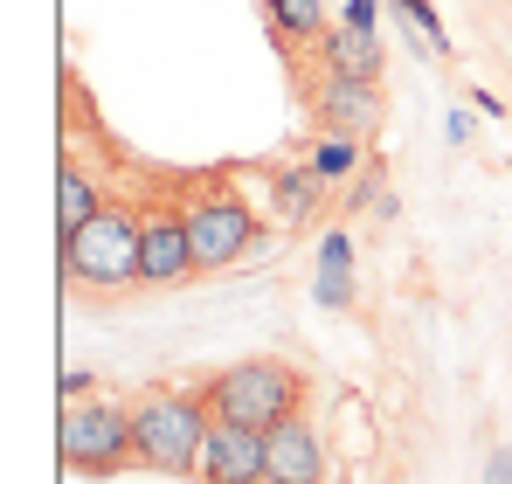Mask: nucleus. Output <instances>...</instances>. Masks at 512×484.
<instances>
[{"label":"nucleus","mask_w":512,"mask_h":484,"mask_svg":"<svg viewBox=\"0 0 512 484\" xmlns=\"http://www.w3.org/2000/svg\"><path fill=\"white\" fill-rule=\"evenodd\" d=\"M215 408L201 388H146L132 402V436H139V464L160 478H201V450H208Z\"/></svg>","instance_id":"nucleus-1"},{"label":"nucleus","mask_w":512,"mask_h":484,"mask_svg":"<svg viewBox=\"0 0 512 484\" xmlns=\"http://www.w3.org/2000/svg\"><path fill=\"white\" fill-rule=\"evenodd\" d=\"M201 395H208V408H215V422L277 429V422L305 415L312 381H305V367H291V360H277V353H250V360H236V367L208 374V381H201Z\"/></svg>","instance_id":"nucleus-2"},{"label":"nucleus","mask_w":512,"mask_h":484,"mask_svg":"<svg viewBox=\"0 0 512 484\" xmlns=\"http://www.w3.org/2000/svg\"><path fill=\"white\" fill-rule=\"evenodd\" d=\"M180 208H187V229H194V263H201V277L263 256V222H256V208L229 180H201Z\"/></svg>","instance_id":"nucleus-3"},{"label":"nucleus","mask_w":512,"mask_h":484,"mask_svg":"<svg viewBox=\"0 0 512 484\" xmlns=\"http://www.w3.org/2000/svg\"><path fill=\"white\" fill-rule=\"evenodd\" d=\"M56 457L70 478H118L125 464H139L132 402H70L56 422Z\"/></svg>","instance_id":"nucleus-4"},{"label":"nucleus","mask_w":512,"mask_h":484,"mask_svg":"<svg viewBox=\"0 0 512 484\" xmlns=\"http://www.w3.org/2000/svg\"><path fill=\"white\" fill-rule=\"evenodd\" d=\"M56 249H63V277L84 291H132L139 284V215H125V208H97Z\"/></svg>","instance_id":"nucleus-5"},{"label":"nucleus","mask_w":512,"mask_h":484,"mask_svg":"<svg viewBox=\"0 0 512 484\" xmlns=\"http://www.w3.org/2000/svg\"><path fill=\"white\" fill-rule=\"evenodd\" d=\"M312 125L319 132H340V139H374L381 132V118H388V90L381 77H333V70H319L312 77Z\"/></svg>","instance_id":"nucleus-6"},{"label":"nucleus","mask_w":512,"mask_h":484,"mask_svg":"<svg viewBox=\"0 0 512 484\" xmlns=\"http://www.w3.org/2000/svg\"><path fill=\"white\" fill-rule=\"evenodd\" d=\"M187 277H201L187 208H167V201L139 208V284L146 291H167V284H187Z\"/></svg>","instance_id":"nucleus-7"},{"label":"nucleus","mask_w":512,"mask_h":484,"mask_svg":"<svg viewBox=\"0 0 512 484\" xmlns=\"http://www.w3.org/2000/svg\"><path fill=\"white\" fill-rule=\"evenodd\" d=\"M270 478V429L250 422H215L208 450H201V478L194 484H263Z\"/></svg>","instance_id":"nucleus-8"},{"label":"nucleus","mask_w":512,"mask_h":484,"mask_svg":"<svg viewBox=\"0 0 512 484\" xmlns=\"http://www.w3.org/2000/svg\"><path fill=\"white\" fill-rule=\"evenodd\" d=\"M270 484H333V450L305 415L270 429Z\"/></svg>","instance_id":"nucleus-9"},{"label":"nucleus","mask_w":512,"mask_h":484,"mask_svg":"<svg viewBox=\"0 0 512 484\" xmlns=\"http://www.w3.org/2000/svg\"><path fill=\"white\" fill-rule=\"evenodd\" d=\"M319 70H333V77H381L388 70V42L374 35V28H326L319 35Z\"/></svg>","instance_id":"nucleus-10"},{"label":"nucleus","mask_w":512,"mask_h":484,"mask_svg":"<svg viewBox=\"0 0 512 484\" xmlns=\"http://www.w3.org/2000/svg\"><path fill=\"white\" fill-rule=\"evenodd\" d=\"M353 263H360V256H353V236H346V229H333V236L319 242L312 298H319L326 312H353V298H360V291H353Z\"/></svg>","instance_id":"nucleus-11"},{"label":"nucleus","mask_w":512,"mask_h":484,"mask_svg":"<svg viewBox=\"0 0 512 484\" xmlns=\"http://www.w3.org/2000/svg\"><path fill=\"white\" fill-rule=\"evenodd\" d=\"M270 201H277V222H312L319 215V201H326V173L319 166H284L277 180H270Z\"/></svg>","instance_id":"nucleus-12"},{"label":"nucleus","mask_w":512,"mask_h":484,"mask_svg":"<svg viewBox=\"0 0 512 484\" xmlns=\"http://www.w3.org/2000/svg\"><path fill=\"white\" fill-rule=\"evenodd\" d=\"M333 450H340L346 464H367V457L381 450V429H374V408L360 402V395H340V408H333Z\"/></svg>","instance_id":"nucleus-13"},{"label":"nucleus","mask_w":512,"mask_h":484,"mask_svg":"<svg viewBox=\"0 0 512 484\" xmlns=\"http://www.w3.org/2000/svg\"><path fill=\"white\" fill-rule=\"evenodd\" d=\"M104 201H97V187H90V173L77 160H63V173H56V242L77 236L90 215H97Z\"/></svg>","instance_id":"nucleus-14"},{"label":"nucleus","mask_w":512,"mask_h":484,"mask_svg":"<svg viewBox=\"0 0 512 484\" xmlns=\"http://www.w3.org/2000/svg\"><path fill=\"white\" fill-rule=\"evenodd\" d=\"M263 21H270V35L284 49H298V42L326 35V0H263Z\"/></svg>","instance_id":"nucleus-15"},{"label":"nucleus","mask_w":512,"mask_h":484,"mask_svg":"<svg viewBox=\"0 0 512 484\" xmlns=\"http://www.w3.org/2000/svg\"><path fill=\"white\" fill-rule=\"evenodd\" d=\"M388 14H395L409 35H423V49L436 56V63L450 56V35H443V21H436V7H429V0H388Z\"/></svg>","instance_id":"nucleus-16"},{"label":"nucleus","mask_w":512,"mask_h":484,"mask_svg":"<svg viewBox=\"0 0 512 484\" xmlns=\"http://www.w3.org/2000/svg\"><path fill=\"white\" fill-rule=\"evenodd\" d=\"M312 166L326 173V180H340L360 166V139H340V132H319V146H312Z\"/></svg>","instance_id":"nucleus-17"},{"label":"nucleus","mask_w":512,"mask_h":484,"mask_svg":"<svg viewBox=\"0 0 512 484\" xmlns=\"http://www.w3.org/2000/svg\"><path fill=\"white\" fill-rule=\"evenodd\" d=\"M340 21H346V28H374V21H381V0H346Z\"/></svg>","instance_id":"nucleus-18"},{"label":"nucleus","mask_w":512,"mask_h":484,"mask_svg":"<svg viewBox=\"0 0 512 484\" xmlns=\"http://www.w3.org/2000/svg\"><path fill=\"white\" fill-rule=\"evenodd\" d=\"M485 484H512V450H506V443L485 457Z\"/></svg>","instance_id":"nucleus-19"},{"label":"nucleus","mask_w":512,"mask_h":484,"mask_svg":"<svg viewBox=\"0 0 512 484\" xmlns=\"http://www.w3.org/2000/svg\"><path fill=\"white\" fill-rule=\"evenodd\" d=\"M77 395H90V367H70L63 374V402H77Z\"/></svg>","instance_id":"nucleus-20"},{"label":"nucleus","mask_w":512,"mask_h":484,"mask_svg":"<svg viewBox=\"0 0 512 484\" xmlns=\"http://www.w3.org/2000/svg\"><path fill=\"white\" fill-rule=\"evenodd\" d=\"M443 132H450V146H471V111H450V125H443Z\"/></svg>","instance_id":"nucleus-21"},{"label":"nucleus","mask_w":512,"mask_h":484,"mask_svg":"<svg viewBox=\"0 0 512 484\" xmlns=\"http://www.w3.org/2000/svg\"><path fill=\"white\" fill-rule=\"evenodd\" d=\"M506 7H512V0H506Z\"/></svg>","instance_id":"nucleus-22"},{"label":"nucleus","mask_w":512,"mask_h":484,"mask_svg":"<svg viewBox=\"0 0 512 484\" xmlns=\"http://www.w3.org/2000/svg\"><path fill=\"white\" fill-rule=\"evenodd\" d=\"M263 484H270V478H263Z\"/></svg>","instance_id":"nucleus-23"}]
</instances>
